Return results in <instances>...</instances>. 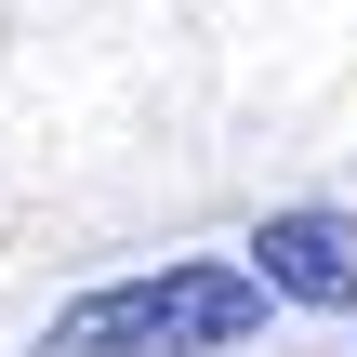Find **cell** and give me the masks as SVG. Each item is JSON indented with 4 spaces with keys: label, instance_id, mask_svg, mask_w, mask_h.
Segmentation results:
<instances>
[{
    "label": "cell",
    "instance_id": "obj_1",
    "mask_svg": "<svg viewBox=\"0 0 357 357\" xmlns=\"http://www.w3.org/2000/svg\"><path fill=\"white\" fill-rule=\"evenodd\" d=\"M278 318V291L225 252H172V265H132V278H93L79 305H53L40 357H238Z\"/></svg>",
    "mask_w": 357,
    "mask_h": 357
},
{
    "label": "cell",
    "instance_id": "obj_2",
    "mask_svg": "<svg viewBox=\"0 0 357 357\" xmlns=\"http://www.w3.org/2000/svg\"><path fill=\"white\" fill-rule=\"evenodd\" d=\"M252 278H265L278 305H305V318H357V225L318 212V199L265 212V225H252Z\"/></svg>",
    "mask_w": 357,
    "mask_h": 357
}]
</instances>
